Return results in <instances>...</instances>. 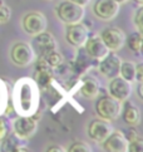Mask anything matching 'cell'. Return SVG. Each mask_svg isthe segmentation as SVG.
I'll list each match as a JSON object with an SVG mask.
<instances>
[{
  "mask_svg": "<svg viewBox=\"0 0 143 152\" xmlns=\"http://www.w3.org/2000/svg\"><path fill=\"white\" fill-rule=\"evenodd\" d=\"M12 101L13 110L18 116H35L40 104V88L34 78L23 77L16 80Z\"/></svg>",
  "mask_w": 143,
  "mask_h": 152,
  "instance_id": "1",
  "label": "cell"
},
{
  "mask_svg": "<svg viewBox=\"0 0 143 152\" xmlns=\"http://www.w3.org/2000/svg\"><path fill=\"white\" fill-rule=\"evenodd\" d=\"M55 14L63 24H75L83 21L85 17V9L84 7H80V5L72 3L69 0H64L57 5Z\"/></svg>",
  "mask_w": 143,
  "mask_h": 152,
  "instance_id": "2",
  "label": "cell"
},
{
  "mask_svg": "<svg viewBox=\"0 0 143 152\" xmlns=\"http://www.w3.org/2000/svg\"><path fill=\"white\" fill-rule=\"evenodd\" d=\"M122 102L114 99L111 96H102L96 102V113L99 118L113 122L120 117Z\"/></svg>",
  "mask_w": 143,
  "mask_h": 152,
  "instance_id": "3",
  "label": "cell"
},
{
  "mask_svg": "<svg viewBox=\"0 0 143 152\" xmlns=\"http://www.w3.org/2000/svg\"><path fill=\"white\" fill-rule=\"evenodd\" d=\"M10 59L16 67L25 68L35 62L36 56L29 43L18 42L10 49Z\"/></svg>",
  "mask_w": 143,
  "mask_h": 152,
  "instance_id": "4",
  "label": "cell"
},
{
  "mask_svg": "<svg viewBox=\"0 0 143 152\" xmlns=\"http://www.w3.org/2000/svg\"><path fill=\"white\" fill-rule=\"evenodd\" d=\"M21 26L25 30V33H28L29 35L33 37L47 30L48 20L45 15L40 12H30L25 14L23 19H21Z\"/></svg>",
  "mask_w": 143,
  "mask_h": 152,
  "instance_id": "5",
  "label": "cell"
},
{
  "mask_svg": "<svg viewBox=\"0 0 143 152\" xmlns=\"http://www.w3.org/2000/svg\"><path fill=\"white\" fill-rule=\"evenodd\" d=\"M30 45L36 57H44L45 54L55 50L58 47L55 38L53 37V34L48 33L47 30H44L36 35H33Z\"/></svg>",
  "mask_w": 143,
  "mask_h": 152,
  "instance_id": "6",
  "label": "cell"
},
{
  "mask_svg": "<svg viewBox=\"0 0 143 152\" xmlns=\"http://www.w3.org/2000/svg\"><path fill=\"white\" fill-rule=\"evenodd\" d=\"M38 129V121L34 116H19L13 121V132L23 140H29Z\"/></svg>",
  "mask_w": 143,
  "mask_h": 152,
  "instance_id": "7",
  "label": "cell"
},
{
  "mask_svg": "<svg viewBox=\"0 0 143 152\" xmlns=\"http://www.w3.org/2000/svg\"><path fill=\"white\" fill-rule=\"evenodd\" d=\"M120 5L114 0H96L93 5V13L103 21H111L119 14Z\"/></svg>",
  "mask_w": 143,
  "mask_h": 152,
  "instance_id": "8",
  "label": "cell"
},
{
  "mask_svg": "<svg viewBox=\"0 0 143 152\" xmlns=\"http://www.w3.org/2000/svg\"><path fill=\"white\" fill-rule=\"evenodd\" d=\"M88 37H89V31L88 28L82 23H75V24H68L67 29H65V39L72 47L74 48H82L87 42Z\"/></svg>",
  "mask_w": 143,
  "mask_h": 152,
  "instance_id": "9",
  "label": "cell"
},
{
  "mask_svg": "<svg viewBox=\"0 0 143 152\" xmlns=\"http://www.w3.org/2000/svg\"><path fill=\"white\" fill-rule=\"evenodd\" d=\"M103 43L109 49V52L120 50L125 44V33L119 28H107L99 34Z\"/></svg>",
  "mask_w": 143,
  "mask_h": 152,
  "instance_id": "10",
  "label": "cell"
},
{
  "mask_svg": "<svg viewBox=\"0 0 143 152\" xmlns=\"http://www.w3.org/2000/svg\"><path fill=\"white\" fill-rule=\"evenodd\" d=\"M120 63H122V59L115 54V52H109L106 57L98 62L97 67L103 77H106L107 79H112L119 75Z\"/></svg>",
  "mask_w": 143,
  "mask_h": 152,
  "instance_id": "11",
  "label": "cell"
},
{
  "mask_svg": "<svg viewBox=\"0 0 143 152\" xmlns=\"http://www.w3.org/2000/svg\"><path fill=\"white\" fill-rule=\"evenodd\" d=\"M108 92H109V96L113 97L114 99H117L119 102H124L129 99V97L132 94V83L123 79L120 75H118V77L109 79Z\"/></svg>",
  "mask_w": 143,
  "mask_h": 152,
  "instance_id": "12",
  "label": "cell"
},
{
  "mask_svg": "<svg viewBox=\"0 0 143 152\" xmlns=\"http://www.w3.org/2000/svg\"><path fill=\"white\" fill-rule=\"evenodd\" d=\"M112 131H113L112 122L107 121V119H103V118L92 119L87 128V133L89 136V138L97 143H101Z\"/></svg>",
  "mask_w": 143,
  "mask_h": 152,
  "instance_id": "13",
  "label": "cell"
},
{
  "mask_svg": "<svg viewBox=\"0 0 143 152\" xmlns=\"http://www.w3.org/2000/svg\"><path fill=\"white\" fill-rule=\"evenodd\" d=\"M102 148L107 152H127L128 141L120 131H113L102 142Z\"/></svg>",
  "mask_w": 143,
  "mask_h": 152,
  "instance_id": "14",
  "label": "cell"
},
{
  "mask_svg": "<svg viewBox=\"0 0 143 152\" xmlns=\"http://www.w3.org/2000/svg\"><path fill=\"white\" fill-rule=\"evenodd\" d=\"M84 50L92 59L99 62L102 58H104L109 53V49L106 47V44L103 43L102 38L99 35H92L88 37L87 42L84 43Z\"/></svg>",
  "mask_w": 143,
  "mask_h": 152,
  "instance_id": "15",
  "label": "cell"
},
{
  "mask_svg": "<svg viewBox=\"0 0 143 152\" xmlns=\"http://www.w3.org/2000/svg\"><path fill=\"white\" fill-rule=\"evenodd\" d=\"M0 151L3 152H23L28 151L25 140L20 138L14 132H9L0 141Z\"/></svg>",
  "mask_w": 143,
  "mask_h": 152,
  "instance_id": "16",
  "label": "cell"
},
{
  "mask_svg": "<svg viewBox=\"0 0 143 152\" xmlns=\"http://www.w3.org/2000/svg\"><path fill=\"white\" fill-rule=\"evenodd\" d=\"M79 92L85 99H94L99 96L101 92V84L98 82V79L94 77H89L85 75L84 78H82V82L79 86Z\"/></svg>",
  "mask_w": 143,
  "mask_h": 152,
  "instance_id": "17",
  "label": "cell"
},
{
  "mask_svg": "<svg viewBox=\"0 0 143 152\" xmlns=\"http://www.w3.org/2000/svg\"><path fill=\"white\" fill-rule=\"evenodd\" d=\"M96 64H98V61H94L92 59L88 54L85 53L84 48H78V53H77V58L73 63V69L74 72L78 74V75H82L84 74L88 69H90L92 67H94Z\"/></svg>",
  "mask_w": 143,
  "mask_h": 152,
  "instance_id": "18",
  "label": "cell"
},
{
  "mask_svg": "<svg viewBox=\"0 0 143 152\" xmlns=\"http://www.w3.org/2000/svg\"><path fill=\"white\" fill-rule=\"evenodd\" d=\"M120 116L123 117V121L131 127H136L141 121V112L136 107L134 103L129 102L128 99L122 102V112Z\"/></svg>",
  "mask_w": 143,
  "mask_h": 152,
  "instance_id": "19",
  "label": "cell"
},
{
  "mask_svg": "<svg viewBox=\"0 0 143 152\" xmlns=\"http://www.w3.org/2000/svg\"><path fill=\"white\" fill-rule=\"evenodd\" d=\"M125 44L128 49L136 54H139L142 52V33L139 31H133L128 37H125Z\"/></svg>",
  "mask_w": 143,
  "mask_h": 152,
  "instance_id": "20",
  "label": "cell"
},
{
  "mask_svg": "<svg viewBox=\"0 0 143 152\" xmlns=\"http://www.w3.org/2000/svg\"><path fill=\"white\" fill-rule=\"evenodd\" d=\"M119 75L123 79L133 83L136 80V64L133 62H122L119 68Z\"/></svg>",
  "mask_w": 143,
  "mask_h": 152,
  "instance_id": "21",
  "label": "cell"
},
{
  "mask_svg": "<svg viewBox=\"0 0 143 152\" xmlns=\"http://www.w3.org/2000/svg\"><path fill=\"white\" fill-rule=\"evenodd\" d=\"M9 107V87L0 78V116L5 115Z\"/></svg>",
  "mask_w": 143,
  "mask_h": 152,
  "instance_id": "22",
  "label": "cell"
},
{
  "mask_svg": "<svg viewBox=\"0 0 143 152\" xmlns=\"http://www.w3.org/2000/svg\"><path fill=\"white\" fill-rule=\"evenodd\" d=\"M42 58H43L44 61H45L53 69L60 67V66L63 64V62H64L63 56H62V54H60L57 49L53 50V52H50V53H48V54H45V56L42 57Z\"/></svg>",
  "mask_w": 143,
  "mask_h": 152,
  "instance_id": "23",
  "label": "cell"
},
{
  "mask_svg": "<svg viewBox=\"0 0 143 152\" xmlns=\"http://www.w3.org/2000/svg\"><path fill=\"white\" fill-rule=\"evenodd\" d=\"M12 18V10L5 4L4 0H0V24L8 23Z\"/></svg>",
  "mask_w": 143,
  "mask_h": 152,
  "instance_id": "24",
  "label": "cell"
},
{
  "mask_svg": "<svg viewBox=\"0 0 143 152\" xmlns=\"http://www.w3.org/2000/svg\"><path fill=\"white\" fill-rule=\"evenodd\" d=\"M67 151L68 152H90L92 148L87 142H83V141H75V142H73L69 146Z\"/></svg>",
  "mask_w": 143,
  "mask_h": 152,
  "instance_id": "25",
  "label": "cell"
},
{
  "mask_svg": "<svg viewBox=\"0 0 143 152\" xmlns=\"http://www.w3.org/2000/svg\"><path fill=\"white\" fill-rule=\"evenodd\" d=\"M129 152H142L143 151V140L141 136H137L136 138L128 141V148Z\"/></svg>",
  "mask_w": 143,
  "mask_h": 152,
  "instance_id": "26",
  "label": "cell"
},
{
  "mask_svg": "<svg viewBox=\"0 0 143 152\" xmlns=\"http://www.w3.org/2000/svg\"><path fill=\"white\" fill-rule=\"evenodd\" d=\"M9 121L5 115L0 116V141L9 133Z\"/></svg>",
  "mask_w": 143,
  "mask_h": 152,
  "instance_id": "27",
  "label": "cell"
},
{
  "mask_svg": "<svg viewBox=\"0 0 143 152\" xmlns=\"http://www.w3.org/2000/svg\"><path fill=\"white\" fill-rule=\"evenodd\" d=\"M142 18H143V8L139 7L138 9H137V12H136L134 17H133V23L137 26V31H139V33H142V30H143Z\"/></svg>",
  "mask_w": 143,
  "mask_h": 152,
  "instance_id": "28",
  "label": "cell"
},
{
  "mask_svg": "<svg viewBox=\"0 0 143 152\" xmlns=\"http://www.w3.org/2000/svg\"><path fill=\"white\" fill-rule=\"evenodd\" d=\"M136 80L138 83L143 82V64H136Z\"/></svg>",
  "mask_w": 143,
  "mask_h": 152,
  "instance_id": "29",
  "label": "cell"
},
{
  "mask_svg": "<svg viewBox=\"0 0 143 152\" xmlns=\"http://www.w3.org/2000/svg\"><path fill=\"white\" fill-rule=\"evenodd\" d=\"M55 151H58V152H64L65 148H63L62 146H58V145H50V146H49V147L47 148V152H55Z\"/></svg>",
  "mask_w": 143,
  "mask_h": 152,
  "instance_id": "30",
  "label": "cell"
},
{
  "mask_svg": "<svg viewBox=\"0 0 143 152\" xmlns=\"http://www.w3.org/2000/svg\"><path fill=\"white\" fill-rule=\"evenodd\" d=\"M69 1L78 4V5H80V7H87V5L90 3V0H69Z\"/></svg>",
  "mask_w": 143,
  "mask_h": 152,
  "instance_id": "31",
  "label": "cell"
},
{
  "mask_svg": "<svg viewBox=\"0 0 143 152\" xmlns=\"http://www.w3.org/2000/svg\"><path fill=\"white\" fill-rule=\"evenodd\" d=\"M137 92H138L139 99H143V94H142V83H138V87H137Z\"/></svg>",
  "mask_w": 143,
  "mask_h": 152,
  "instance_id": "32",
  "label": "cell"
},
{
  "mask_svg": "<svg viewBox=\"0 0 143 152\" xmlns=\"http://www.w3.org/2000/svg\"><path fill=\"white\" fill-rule=\"evenodd\" d=\"M114 1H117L119 5H122V4H125V3H127L128 0H114Z\"/></svg>",
  "mask_w": 143,
  "mask_h": 152,
  "instance_id": "33",
  "label": "cell"
},
{
  "mask_svg": "<svg viewBox=\"0 0 143 152\" xmlns=\"http://www.w3.org/2000/svg\"><path fill=\"white\" fill-rule=\"evenodd\" d=\"M133 1H134L136 4H138V5H142V4H143V0H133Z\"/></svg>",
  "mask_w": 143,
  "mask_h": 152,
  "instance_id": "34",
  "label": "cell"
},
{
  "mask_svg": "<svg viewBox=\"0 0 143 152\" xmlns=\"http://www.w3.org/2000/svg\"><path fill=\"white\" fill-rule=\"evenodd\" d=\"M48 1H49V0H48Z\"/></svg>",
  "mask_w": 143,
  "mask_h": 152,
  "instance_id": "35",
  "label": "cell"
}]
</instances>
